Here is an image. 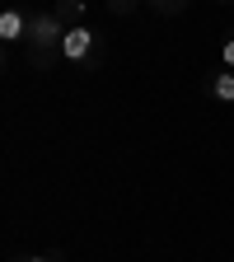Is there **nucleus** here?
<instances>
[{
	"label": "nucleus",
	"mask_w": 234,
	"mask_h": 262,
	"mask_svg": "<svg viewBox=\"0 0 234 262\" xmlns=\"http://www.w3.org/2000/svg\"><path fill=\"white\" fill-rule=\"evenodd\" d=\"M211 94L220 98V103H234V75H229V71L216 75V80H211Z\"/></svg>",
	"instance_id": "obj_4"
},
{
	"label": "nucleus",
	"mask_w": 234,
	"mask_h": 262,
	"mask_svg": "<svg viewBox=\"0 0 234 262\" xmlns=\"http://www.w3.org/2000/svg\"><path fill=\"white\" fill-rule=\"evenodd\" d=\"M84 14V0H61V5H56V19L66 24V19H80Z\"/></svg>",
	"instance_id": "obj_5"
},
{
	"label": "nucleus",
	"mask_w": 234,
	"mask_h": 262,
	"mask_svg": "<svg viewBox=\"0 0 234 262\" xmlns=\"http://www.w3.org/2000/svg\"><path fill=\"white\" fill-rule=\"evenodd\" d=\"M108 5H113V10H117V14H126V10H131V5H136V0H108Z\"/></svg>",
	"instance_id": "obj_7"
},
{
	"label": "nucleus",
	"mask_w": 234,
	"mask_h": 262,
	"mask_svg": "<svg viewBox=\"0 0 234 262\" xmlns=\"http://www.w3.org/2000/svg\"><path fill=\"white\" fill-rule=\"evenodd\" d=\"M89 52H94V33L84 24H71V28H66V38H61V56L66 61H84Z\"/></svg>",
	"instance_id": "obj_2"
},
{
	"label": "nucleus",
	"mask_w": 234,
	"mask_h": 262,
	"mask_svg": "<svg viewBox=\"0 0 234 262\" xmlns=\"http://www.w3.org/2000/svg\"><path fill=\"white\" fill-rule=\"evenodd\" d=\"M61 38H66V24L56 14H33L28 19V42L33 47H61Z\"/></svg>",
	"instance_id": "obj_1"
},
{
	"label": "nucleus",
	"mask_w": 234,
	"mask_h": 262,
	"mask_svg": "<svg viewBox=\"0 0 234 262\" xmlns=\"http://www.w3.org/2000/svg\"><path fill=\"white\" fill-rule=\"evenodd\" d=\"M28 262H52V257H28Z\"/></svg>",
	"instance_id": "obj_8"
},
{
	"label": "nucleus",
	"mask_w": 234,
	"mask_h": 262,
	"mask_svg": "<svg viewBox=\"0 0 234 262\" xmlns=\"http://www.w3.org/2000/svg\"><path fill=\"white\" fill-rule=\"evenodd\" d=\"M0 38H5V42L28 38V19H24L19 10H5V14H0Z\"/></svg>",
	"instance_id": "obj_3"
},
{
	"label": "nucleus",
	"mask_w": 234,
	"mask_h": 262,
	"mask_svg": "<svg viewBox=\"0 0 234 262\" xmlns=\"http://www.w3.org/2000/svg\"><path fill=\"white\" fill-rule=\"evenodd\" d=\"M155 5H164V0H155Z\"/></svg>",
	"instance_id": "obj_9"
},
{
	"label": "nucleus",
	"mask_w": 234,
	"mask_h": 262,
	"mask_svg": "<svg viewBox=\"0 0 234 262\" xmlns=\"http://www.w3.org/2000/svg\"><path fill=\"white\" fill-rule=\"evenodd\" d=\"M220 56H225V66H229V71H234V38H229V42L220 47Z\"/></svg>",
	"instance_id": "obj_6"
}]
</instances>
